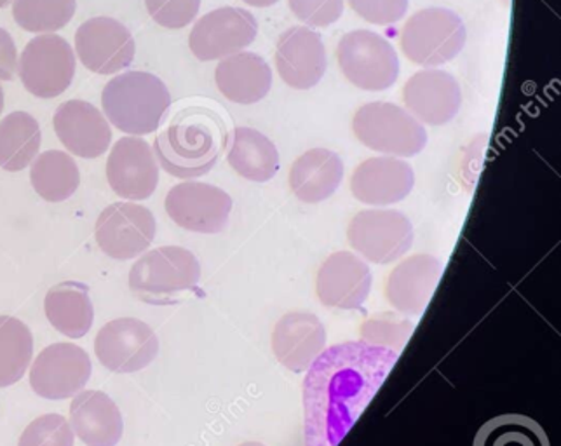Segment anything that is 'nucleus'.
<instances>
[{"mask_svg":"<svg viewBox=\"0 0 561 446\" xmlns=\"http://www.w3.org/2000/svg\"><path fill=\"white\" fill-rule=\"evenodd\" d=\"M472 446H551V443L539 422L507 413L481 425Z\"/></svg>","mask_w":561,"mask_h":446,"instance_id":"obj_32","label":"nucleus"},{"mask_svg":"<svg viewBox=\"0 0 561 446\" xmlns=\"http://www.w3.org/2000/svg\"><path fill=\"white\" fill-rule=\"evenodd\" d=\"M90 356L84 348L60 342L43 348L31 370V386L44 400L61 401L73 398L90 380Z\"/></svg>","mask_w":561,"mask_h":446,"instance_id":"obj_14","label":"nucleus"},{"mask_svg":"<svg viewBox=\"0 0 561 446\" xmlns=\"http://www.w3.org/2000/svg\"><path fill=\"white\" fill-rule=\"evenodd\" d=\"M76 8V0H14L13 16L23 31L47 34L69 25Z\"/></svg>","mask_w":561,"mask_h":446,"instance_id":"obj_33","label":"nucleus"},{"mask_svg":"<svg viewBox=\"0 0 561 446\" xmlns=\"http://www.w3.org/2000/svg\"><path fill=\"white\" fill-rule=\"evenodd\" d=\"M443 274V262L427 253L404 259L386 283V300L400 315L417 318L430 306Z\"/></svg>","mask_w":561,"mask_h":446,"instance_id":"obj_19","label":"nucleus"},{"mask_svg":"<svg viewBox=\"0 0 561 446\" xmlns=\"http://www.w3.org/2000/svg\"><path fill=\"white\" fill-rule=\"evenodd\" d=\"M55 131L65 149L82 159H96L108 150L112 129L91 103L70 100L56 108Z\"/></svg>","mask_w":561,"mask_h":446,"instance_id":"obj_22","label":"nucleus"},{"mask_svg":"<svg viewBox=\"0 0 561 446\" xmlns=\"http://www.w3.org/2000/svg\"><path fill=\"white\" fill-rule=\"evenodd\" d=\"M70 425L85 446H117L123 439V413L102 391L77 392L70 403Z\"/></svg>","mask_w":561,"mask_h":446,"instance_id":"obj_24","label":"nucleus"},{"mask_svg":"<svg viewBox=\"0 0 561 446\" xmlns=\"http://www.w3.org/2000/svg\"><path fill=\"white\" fill-rule=\"evenodd\" d=\"M291 13L307 26L323 28L341 20L344 0H288Z\"/></svg>","mask_w":561,"mask_h":446,"instance_id":"obj_37","label":"nucleus"},{"mask_svg":"<svg viewBox=\"0 0 561 446\" xmlns=\"http://www.w3.org/2000/svg\"><path fill=\"white\" fill-rule=\"evenodd\" d=\"M44 312L53 328L69 339H82L94 321L90 286L79 281H65L53 286L44 298Z\"/></svg>","mask_w":561,"mask_h":446,"instance_id":"obj_27","label":"nucleus"},{"mask_svg":"<svg viewBox=\"0 0 561 446\" xmlns=\"http://www.w3.org/2000/svg\"><path fill=\"white\" fill-rule=\"evenodd\" d=\"M224 135L220 121L201 111L180 114L153 144L162 170L182 180L199 179L215 168Z\"/></svg>","mask_w":561,"mask_h":446,"instance_id":"obj_2","label":"nucleus"},{"mask_svg":"<svg viewBox=\"0 0 561 446\" xmlns=\"http://www.w3.org/2000/svg\"><path fill=\"white\" fill-rule=\"evenodd\" d=\"M18 72L28 93L37 99H56L72 84L76 55L60 35H37L23 49Z\"/></svg>","mask_w":561,"mask_h":446,"instance_id":"obj_9","label":"nucleus"},{"mask_svg":"<svg viewBox=\"0 0 561 446\" xmlns=\"http://www.w3.org/2000/svg\"><path fill=\"white\" fill-rule=\"evenodd\" d=\"M239 446H265V445H262V443H259V442H247V443H243V445H239Z\"/></svg>","mask_w":561,"mask_h":446,"instance_id":"obj_42","label":"nucleus"},{"mask_svg":"<svg viewBox=\"0 0 561 446\" xmlns=\"http://www.w3.org/2000/svg\"><path fill=\"white\" fill-rule=\"evenodd\" d=\"M347 238L363 259L387 265L412 250L415 232L410 218L398 209H363L351 220Z\"/></svg>","mask_w":561,"mask_h":446,"instance_id":"obj_8","label":"nucleus"},{"mask_svg":"<svg viewBox=\"0 0 561 446\" xmlns=\"http://www.w3.org/2000/svg\"><path fill=\"white\" fill-rule=\"evenodd\" d=\"M145 5L158 25L180 31L196 20L201 0H145Z\"/></svg>","mask_w":561,"mask_h":446,"instance_id":"obj_36","label":"nucleus"},{"mask_svg":"<svg viewBox=\"0 0 561 446\" xmlns=\"http://www.w3.org/2000/svg\"><path fill=\"white\" fill-rule=\"evenodd\" d=\"M94 353L106 370L137 374L158 357L159 339L140 319H114L94 339Z\"/></svg>","mask_w":561,"mask_h":446,"instance_id":"obj_10","label":"nucleus"},{"mask_svg":"<svg viewBox=\"0 0 561 446\" xmlns=\"http://www.w3.org/2000/svg\"><path fill=\"white\" fill-rule=\"evenodd\" d=\"M353 129L365 147L392 158H413L427 144L421 121L394 103H366L354 115Z\"/></svg>","mask_w":561,"mask_h":446,"instance_id":"obj_5","label":"nucleus"},{"mask_svg":"<svg viewBox=\"0 0 561 446\" xmlns=\"http://www.w3.org/2000/svg\"><path fill=\"white\" fill-rule=\"evenodd\" d=\"M244 2L253 5V8H271V5L277 4L279 0H244Z\"/></svg>","mask_w":561,"mask_h":446,"instance_id":"obj_40","label":"nucleus"},{"mask_svg":"<svg viewBox=\"0 0 561 446\" xmlns=\"http://www.w3.org/2000/svg\"><path fill=\"white\" fill-rule=\"evenodd\" d=\"M32 356L34 336L31 328L14 316H0V389L22 380Z\"/></svg>","mask_w":561,"mask_h":446,"instance_id":"obj_31","label":"nucleus"},{"mask_svg":"<svg viewBox=\"0 0 561 446\" xmlns=\"http://www.w3.org/2000/svg\"><path fill=\"white\" fill-rule=\"evenodd\" d=\"M374 276L365 260L351 251H336L324 260L316 277V294L333 309L356 310L370 297Z\"/></svg>","mask_w":561,"mask_h":446,"instance_id":"obj_17","label":"nucleus"},{"mask_svg":"<svg viewBox=\"0 0 561 446\" xmlns=\"http://www.w3.org/2000/svg\"><path fill=\"white\" fill-rule=\"evenodd\" d=\"M158 232L156 217L137 203H114L100 213L94 239L100 250L114 260H131L149 250Z\"/></svg>","mask_w":561,"mask_h":446,"instance_id":"obj_11","label":"nucleus"},{"mask_svg":"<svg viewBox=\"0 0 561 446\" xmlns=\"http://www.w3.org/2000/svg\"><path fill=\"white\" fill-rule=\"evenodd\" d=\"M323 38L307 26H294L280 35L276 67L280 79L294 90H311L327 72Z\"/></svg>","mask_w":561,"mask_h":446,"instance_id":"obj_18","label":"nucleus"},{"mask_svg":"<svg viewBox=\"0 0 561 446\" xmlns=\"http://www.w3.org/2000/svg\"><path fill=\"white\" fill-rule=\"evenodd\" d=\"M201 281L199 260L182 247H161L145 253L129 271L131 294L150 306H171Z\"/></svg>","mask_w":561,"mask_h":446,"instance_id":"obj_4","label":"nucleus"},{"mask_svg":"<svg viewBox=\"0 0 561 446\" xmlns=\"http://www.w3.org/2000/svg\"><path fill=\"white\" fill-rule=\"evenodd\" d=\"M9 2H11V0H0V8H5V5L9 4Z\"/></svg>","mask_w":561,"mask_h":446,"instance_id":"obj_43","label":"nucleus"},{"mask_svg":"<svg viewBox=\"0 0 561 446\" xmlns=\"http://www.w3.org/2000/svg\"><path fill=\"white\" fill-rule=\"evenodd\" d=\"M79 60L91 72L111 76L128 69L135 60V38L129 28L114 18H91L76 34Z\"/></svg>","mask_w":561,"mask_h":446,"instance_id":"obj_15","label":"nucleus"},{"mask_svg":"<svg viewBox=\"0 0 561 446\" xmlns=\"http://www.w3.org/2000/svg\"><path fill=\"white\" fill-rule=\"evenodd\" d=\"M400 354L366 342L324 348L304 380L306 446H339L379 392Z\"/></svg>","mask_w":561,"mask_h":446,"instance_id":"obj_1","label":"nucleus"},{"mask_svg":"<svg viewBox=\"0 0 561 446\" xmlns=\"http://www.w3.org/2000/svg\"><path fill=\"white\" fill-rule=\"evenodd\" d=\"M415 173L409 162L392 156L371 158L354 170L351 192L363 205L389 206L410 196Z\"/></svg>","mask_w":561,"mask_h":446,"instance_id":"obj_23","label":"nucleus"},{"mask_svg":"<svg viewBox=\"0 0 561 446\" xmlns=\"http://www.w3.org/2000/svg\"><path fill=\"white\" fill-rule=\"evenodd\" d=\"M4 111V90H2V85H0V114Z\"/></svg>","mask_w":561,"mask_h":446,"instance_id":"obj_41","label":"nucleus"},{"mask_svg":"<svg viewBox=\"0 0 561 446\" xmlns=\"http://www.w3.org/2000/svg\"><path fill=\"white\" fill-rule=\"evenodd\" d=\"M215 82L229 102L253 105L262 102L273 88V70L255 53H236L218 64Z\"/></svg>","mask_w":561,"mask_h":446,"instance_id":"obj_25","label":"nucleus"},{"mask_svg":"<svg viewBox=\"0 0 561 446\" xmlns=\"http://www.w3.org/2000/svg\"><path fill=\"white\" fill-rule=\"evenodd\" d=\"M16 70V44L8 31L0 28V81H11Z\"/></svg>","mask_w":561,"mask_h":446,"instance_id":"obj_39","label":"nucleus"},{"mask_svg":"<svg viewBox=\"0 0 561 446\" xmlns=\"http://www.w3.org/2000/svg\"><path fill=\"white\" fill-rule=\"evenodd\" d=\"M106 180L123 199H149L159 183L158 159L152 147L141 138H121L106 159Z\"/></svg>","mask_w":561,"mask_h":446,"instance_id":"obj_16","label":"nucleus"},{"mask_svg":"<svg viewBox=\"0 0 561 446\" xmlns=\"http://www.w3.org/2000/svg\"><path fill=\"white\" fill-rule=\"evenodd\" d=\"M31 182L34 191L47 203H64L79 188L81 173L70 153L47 150L34 159Z\"/></svg>","mask_w":561,"mask_h":446,"instance_id":"obj_30","label":"nucleus"},{"mask_svg":"<svg viewBox=\"0 0 561 446\" xmlns=\"http://www.w3.org/2000/svg\"><path fill=\"white\" fill-rule=\"evenodd\" d=\"M336 58L345 79L359 90H389L400 76V60L394 47L375 32L345 34L336 47Z\"/></svg>","mask_w":561,"mask_h":446,"instance_id":"obj_7","label":"nucleus"},{"mask_svg":"<svg viewBox=\"0 0 561 446\" xmlns=\"http://www.w3.org/2000/svg\"><path fill=\"white\" fill-rule=\"evenodd\" d=\"M72 425L60 413L37 416L23 431L18 446H73Z\"/></svg>","mask_w":561,"mask_h":446,"instance_id":"obj_35","label":"nucleus"},{"mask_svg":"<svg viewBox=\"0 0 561 446\" xmlns=\"http://www.w3.org/2000/svg\"><path fill=\"white\" fill-rule=\"evenodd\" d=\"M354 13L374 25H392L409 11V0H350Z\"/></svg>","mask_w":561,"mask_h":446,"instance_id":"obj_38","label":"nucleus"},{"mask_svg":"<svg viewBox=\"0 0 561 446\" xmlns=\"http://www.w3.org/2000/svg\"><path fill=\"white\" fill-rule=\"evenodd\" d=\"M102 106L112 126L144 137L161 126L171 106L168 85L149 72H126L103 88Z\"/></svg>","mask_w":561,"mask_h":446,"instance_id":"obj_3","label":"nucleus"},{"mask_svg":"<svg viewBox=\"0 0 561 446\" xmlns=\"http://www.w3.org/2000/svg\"><path fill=\"white\" fill-rule=\"evenodd\" d=\"M43 141L41 126L28 112H13L0 121V168L18 173L37 158Z\"/></svg>","mask_w":561,"mask_h":446,"instance_id":"obj_29","label":"nucleus"},{"mask_svg":"<svg viewBox=\"0 0 561 446\" xmlns=\"http://www.w3.org/2000/svg\"><path fill=\"white\" fill-rule=\"evenodd\" d=\"M413 328L415 324L404 316L382 312V315L366 319L362 324V339L366 344L391 348L394 353L400 354L404 345L409 344Z\"/></svg>","mask_w":561,"mask_h":446,"instance_id":"obj_34","label":"nucleus"},{"mask_svg":"<svg viewBox=\"0 0 561 446\" xmlns=\"http://www.w3.org/2000/svg\"><path fill=\"white\" fill-rule=\"evenodd\" d=\"M226 145L230 168L250 182H268L279 171V152L264 133L236 128L227 137Z\"/></svg>","mask_w":561,"mask_h":446,"instance_id":"obj_28","label":"nucleus"},{"mask_svg":"<svg viewBox=\"0 0 561 446\" xmlns=\"http://www.w3.org/2000/svg\"><path fill=\"white\" fill-rule=\"evenodd\" d=\"M327 348V328L307 310L288 312L277 321L273 332V351L286 370L302 374Z\"/></svg>","mask_w":561,"mask_h":446,"instance_id":"obj_21","label":"nucleus"},{"mask_svg":"<svg viewBox=\"0 0 561 446\" xmlns=\"http://www.w3.org/2000/svg\"><path fill=\"white\" fill-rule=\"evenodd\" d=\"M403 100L415 119L430 126H443L459 114L462 91L451 73L422 70L404 84Z\"/></svg>","mask_w":561,"mask_h":446,"instance_id":"obj_20","label":"nucleus"},{"mask_svg":"<svg viewBox=\"0 0 561 446\" xmlns=\"http://www.w3.org/2000/svg\"><path fill=\"white\" fill-rule=\"evenodd\" d=\"M259 34L256 18L241 8H220L197 20L188 37L199 61L224 60L243 52Z\"/></svg>","mask_w":561,"mask_h":446,"instance_id":"obj_13","label":"nucleus"},{"mask_svg":"<svg viewBox=\"0 0 561 446\" xmlns=\"http://www.w3.org/2000/svg\"><path fill=\"white\" fill-rule=\"evenodd\" d=\"M466 25L450 9L427 8L404 23L400 43L404 56L421 67H439L460 55L466 46Z\"/></svg>","mask_w":561,"mask_h":446,"instance_id":"obj_6","label":"nucleus"},{"mask_svg":"<svg viewBox=\"0 0 561 446\" xmlns=\"http://www.w3.org/2000/svg\"><path fill=\"white\" fill-rule=\"evenodd\" d=\"M168 217L182 229L197 235H220L229 224L232 197L209 183L183 182L168 192Z\"/></svg>","mask_w":561,"mask_h":446,"instance_id":"obj_12","label":"nucleus"},{"mask_svg":"<svg viewBox=\"0 0 561 446\" xmlns=\"http://www.w3.org/2000/svg\"><path fill=\"white\" fill-rule=\"evenodd\" d=\"M344 179V162L339 153L312 149L302 153L289 170V188L307 205H318L339 191Z\"/></svg>","mask_w":561,"mask_h":446,"instance_id":"obj_26","label":"nucleus"}]
</instances>
